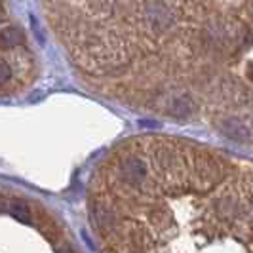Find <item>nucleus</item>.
Instances as JSON below:
<instances>
[{
	"mask_svg": "<svg viewBox=\"0 0 253 253\" xmlns=\"http://www.w3.org/2000/svg\"><path fill=\"white\" fill-rule=\"evenodd\" d=\"M0 253H82L65 223L25 192L0 185Z\"/></svg>",
	"mask_w": 253,
	"mask_h": 253,
	"instance_id": "1",
	"label": "nucleus"
},
{
	"mask_svg": "<svg viewBox=\"0 0 253 253\" xmlns=\"http://www.w3.org/2000/svg\"><path fill=\"white\" fill-rule=\"evenodd\" d=\"M221 131L230 137V139L238 141V143H244V141H250V129L242 124L240 120L236 118H227L221 122Z\"/></svg>",
	"mask_w": 253,
	"mask_h": 253,
	"instance_id": "3",
	"label": "nucleus"
},
{
	"mask_svg": "<svg viewBox=\"0 0 253 253\" xmlns=\"http://www.w3.org/2000/svg\"><path fill=\"white\" fill-rule=\"evenodd\" d=\"M38 57L10 0H0V97L25 93L37 82Z\"/></svg>",
	"mask_w": 253,
	"mask_h": 253,
	"instance_id": "2",
	"label": "nucleus"
},
{
	"mask_svg": "<svg viewBox=\"0 0 253 253\" xmlns=\"http://www.w3.org/2000/svg\"><path fill=\"white\" fill-rule=\"evenodd\" d=\"M250 76H252V80H253V71H250Z\"/></svg>",
	"mask_w": 253,
	"mask_h": 253,
	"instance_id": "4",
	"label": "nucleus"
}]
</instances>
